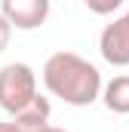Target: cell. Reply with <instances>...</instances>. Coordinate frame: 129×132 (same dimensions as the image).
<instances>
[{
    "instance_id": "1",
    "label": "cell",
    "mask_w": 129,
    "mask_h": 132,
    "mask_svg": "<svg viewBox=\"0 0 129 132\" xmlns=\"http://www.w3.org/2000/svg\"><path fill=\"white\" fill-rule=\"evenodd\" d=\"M43 83L46 89L62 98L64 104L86 108L101 95V74L92 62H86L77 52H52L43 65Z\"/></svg>"
},
{
    "instance_id": "2",
    "label": "cell",
    "mask_w": 129,
    "mask_h": 132,
    "mask_svg": "<svg viewBox=\"0 0 129 132\" xmlns=\"http://www.w3.org/2000/svg\"><path fill=\"white\" fill-rule=\"evenodd\" d=\"M37 98V74L25 62H9L0 68V108L6 114H22Z\"/></svg>"
},
{
    "instance_id": "3",
    "label": "cell",
    "mask_w": 129,
    "mask_h": 132,
    "mask_svg": "<svg viewBox=\"0 0 129 132\" xmlns=\"http://www.w3.org/2000/svg\"><path fill=\"white\" fill-rule=\"evenodd\" d=\"M98 52L108 65L126 68L129 65V9L114 19L111 25H104V31L98 37Z\"/></svg>"
},
{
    "instance_id": "4",
    "label": "cell",
    "mask_w": 129,
    "mask_h": 132,
    "mask_svg": "<svg viewBox=\"0 0 129 132\" xmlns=\"http://www.w3.org/2000/svg\"><path fill=\"white\" fill-rule=\"evenodd\" d=\"M3 19L9 22V28L19 31H34L46 22L49 15V0H3L0 6Z\"/></svg>"
},
{
    "instance_id": "5",
    "label": "cell",
    "mask_w": 129,
    "mask_h": 132,
    "mask_svg": "<svg viewBox=\"0 0 129 132\" xmlns=\"http://www.w3.org/2000/svg\"><path fill=\"white\" fill-rule=\"evenodd\" d=\"M101 101L111 114H129V74H117L101 86Z\"/></svg>"
},
{
    "instance_id": "6",
    "label": "cell",
    "mask_w": 129,
    "mask_h": 132,
    "mask_svg": "<svg viewBox=\"0 0 129 132\" xmlns=\"http://www.w3.org/2000/svg\"><path fill=\"white\" fill-rule=\"evenodd\" d=\"M9 37H12V28H9V22H6L3 12H0V52L9 46Z\"/></svg>"
},
{
    "instance_id": "7",
    "label": "cell",
    "mask_w": 129,
    "mask_h": 132,
    "mask_svg": "<svg viewBox=\"0 0 129 132\" xmlns=\"http://www.w3.org/2000/svg\"><path fill=\"white\" fill-rule=\"evenodd\" d=\"M117 6H120V0H114V3H89L92 12H114Z\"/></svg>"
},
{
    "instance_id": "8",
    "label": "cell",
    "mask_w": 129,
    "mask_h": 132,
    "mask_svg": "<svg viewBox=\"0 0 129 132\" xmlns=\"http://www.w3.org/2000/svg\"><path fill=\"white\" fill-rule=\"evenodd\" d=\"M0 132H15V129H12V123H9V120H3V123H0Z\"/></svg>"
},
{
    "instance_id": "9",
    "label": "cell",
    "mask_w": 129,
    "mask_h": 132,
    "mask_svg": "<svg viewBox=\"0 0 129 132\" xmlns=\"http://www.w3.org/2000/svg\"><path fill=\"white\" fill-rule=\"evenodd\" d=\"M37 132H68V129H59V126H43V129H37Z\"/></svg>"
}]
</instances>
